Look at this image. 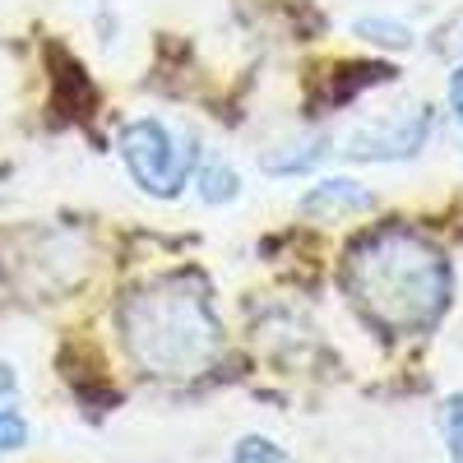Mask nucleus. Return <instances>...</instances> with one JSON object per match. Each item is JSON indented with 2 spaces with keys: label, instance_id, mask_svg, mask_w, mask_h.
<instances>
[{
  "label": "nucleus",
  "instance_id": "nucleus-1",
  "mask_svg": "<svg viewBox=\"0 0 463 463\" xmlns=\"http://www.w3.org/2000/svg\"><path fill=\"white\" fill-rule=\"evenodd\" d=\"M121 329L130 343V357L148 375H167V380H190L209 371L222 343L209 292L190 274L158 279L130 292L121 306Z\"/></svg>",
  "mask_w": 463,
  "mask_h": 463
},
{
  "label": "nucleus",
  "instance_id": "nucleus-2",
  "mask_svg": "<svg viewBox=\"0 0 463 463\" xmlns=\"http://www.w3.org/2000/svg\"><path fill=\"white\" fill-rule=\"evenodd\" d=\"M347 283L366 311L390 329H427L449 301V269L417 232L384 227L347 260Z\"/></svg>",
  "mask_w": 463,
  "mask_h": 463
},
{
  "label": "nucleus",
  "instance_id": "nucleus-3",
  "mask_svg": "<svg viewBox=\"0 0 463 463\" xmlns=\"http://www.w3.org/2000/svg\"><path fill=\"white\" fill-rule=\"evenodd\" d=\"M200 144L190 139L181 126H167L158 116H139L121 130V163L130 181L153 200H176L181 185L195 172Z\"/></svg>",
  "mask_w": 463,
  "mask_h": 463
},
{
  "label": "nucleus",
  "instance_id": "nucleus-4",
  "mask_svg": "<svg viewBox=\"0 0 463 463\" xmlns=\"http://www.w3.org/2000/svg\"><path fill=\"white\" fill-rule=\"evenodd\" d=\"M431 107L427 102H408L399 111H380V116H366L353 130L343 135V158L353 163H403V158H417L421 144L431 135Z\"/></svg>",
  "mask_w": 463,
  "mask_h": 463
},
{
  "label": "nucleus",
  "instance_id": "nucleus-5",
  "mask_svg": "<svg viewBox=\"0 0 463 463\" xmlns=\"http://www.w3.org/2000/svg\"><path fill=\"white\" fill-rule=\"evenodd\" d=\"M371 209H375V195L362 181H347V176H325L301 195V213H311L320 222H343V218H357Z\"/></svg>",
  "mask_w": 463,
  "mask_h": 463
},
{
  "label": "nucleus",
  "instance_id": "nucleus-6",
  "mask_svg": "<svg viewBox=\"0 0 463 463\" xmlns=\"http://www.w3.org/2000/svg\"><path fill=\"white\" fill-rule=\"evenodd\" d=\"M329 139L325 135H301V139H283V144H269L260 153V167L269 176H297V172H311L325 163Z\"/></svg>",
  "mask_w": 463,
  "mask_h": 463
},
{
  "label": "nucleus",
  "instance_id": "nucleus-7",
  "mask_svg": "<svg viewBox=\"0 0 463 463\" xmlns=\"http://www.w3.org/2000/svg\"><path fill=\"white\" fill-rule=\"evenodd\" d=\"M237 195H241L237 167H232L227 158H218V153H209V163L200 167V200L204 204H232Z\"/></svg>",
  "mask_w": 463,
  "mask_h": 463
},
{
  "label": "nucleus",
  "instance_id": "nucleus-8",
  "mask_svg": "<svg viewBox=\"0 0 463 463\" xmlns=\"http://www.w3.org/2000/svg\"><path fill=\"white\" fill-rule=\"evenodd\" d=\"M353 33L362 37V43H375V47H384V52H408V47L417 43L408 24L384 19V14H366V19H357V24H353Z\"/></svg>",
  "mask_w": 463,
  "mask_h": 463
},
{
  "label": "nucleus",
  "instance_id": "nucleus-9",
  "mask_svg": "<svg viewBox=\"0 0 463 463\" xmlns=\"http://www.w3.org/2000/svg\"><path fill=\"white\" fill-rule=\"evenodd\" d=\"M222 463H288V454L269 440V436H241Z\"/></svg>",
  "mask_w": 463,
  "mask_h": 463
},
{
  "label": "nucleus",
  "instance_id": "nucleus-10",
  "mask_svg": "<svg viewBox=\"0 0 463 463\" xmlns=\"http://www.w3.org/2000/svg\"><path fill=\"white\" fill-rule=\"evenodd\" d=\"M28 445V421L19 408H10V399H0V454H14Z\"/></svg>",
  "mask_w": 463,
  "mask_h": 463
},
{
  "label": "nucleus",
  "instance_id": "nucleus-11",
  "mask_svg": "<svg viewBox=\"0 0 463 463\" xmlns=\"http://www.w3.org/2000/svg\"><path fill=\"white\" fill-rule=\"evenodd\" d=\"M440 427H445V445H449V463H463V394H454L440 412Z\"/></svg>",
  "mask_w": 463,
  "mask_h": 463
},
{
  "label": "nucleus",
  "instance_id": "nucleus-12",
  "mask_svg": "<svg viewBox=\"0 0 463 463\" xmlns=\"http://www.w3.org/2000/svg\"><path fill=\"white\" fill-rule=\"evenodd\" d=\"M449 111H454V121L463 126V65L449 74Z\"/></svg>",
  "mask_w": 463,
  "mask_h": 463
},
{
  "label": "nucleus",
  "instance_id": "nucleus-13",
  "mask_svg": "<svg viewBox=\"0 0 463 463\" xmlns=\"http://www.w3.org/2000/svg\"><path fill=\"white\" fill-rule=\"evenodd\" d=\"M14 390H19V380H14V371L0 362V399H14Z\"/></svg>",
  "mask_w": 463,
  "mask_h": 463
}]
</instances>
